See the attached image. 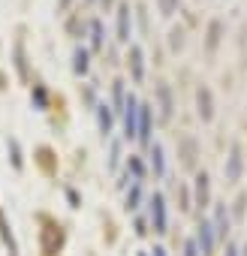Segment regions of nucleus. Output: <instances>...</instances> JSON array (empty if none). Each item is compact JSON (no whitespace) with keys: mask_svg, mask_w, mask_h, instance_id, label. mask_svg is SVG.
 <instances>
[{"mask_svg":"<svg viewBox=\"0 0 247 256\" xmlns=\"http://www.w3.org/2000/svg\"><path fill=\"white\" fill-rule=\"evenodd\" d=\"M124 136L127 139H136V133H139V100L130 94L127 96V106H124Z\"/></svg>","mask_w":247,"mask_h":256,"instance_id":"1","label":"nucleus"},{"mask_svg":"<svg viewBox=\"0 0 247 256\" xmlns=\"http://www.w3.org/2000/svg\"><path fill=\"white\" fill-rule=\"evenodd\" d=\"M148 205H151V226H154V232H166V199H163V193H154L148 199Z\"/></svg>","mask_w":247,"mask_h":256,"instance_id":"2","label":"nucleus"},{"mask_svg":"<svg viewBox=\"0 0 247 256\" xmlns=\"http://www.w3.org/2000/svg\"><path fill=\"white\" fill-rule=\"evenodd\" d=\"M151 126H154L151 106H148V102H139V133H136V139H139L142 145H151Z\"/></svg>","mask_w":247,"mask_h":256,"instance_id":"3","label":"nucleus"},{"mask_svg":"<svg viewBox=\"0 0 247 256\" xmlns=\"http://www.w3.org/2000/svg\"><path fill=\"white\" fill-rule=\"evenodd\" d=\"M130 36H133V12H130V4H120L118 6V40L130 42Z\"/></svg>","mask_w":247,"mask_h":256,"instance_id":"4","label":"nucleus"},{"mask_svg":"<svg viewBox=\"0 0 247 256\" xmlns=\"http://www.w3.org/2000/svg\"><path fill=\"white\" fill-rule=\"evenodd\" d=\"M96 126H100V136L108 139L112 136V126H114V108L108 102H100L96 106Z\"/></svg>","mask_w":247,"mask_h":256,"instance_id":"5","label":"nucleus"},{"mask_svg":"<svg viewBox=\"0 0 247 256\" xmlns=\"http://www.w3.org/2000/svg\"><path fill=\"white\" fill-rule=\"evenodd\" d=\"M127 64H130V70H133V78L142 82V78H145V52H142V46H130Z\"/></svg>","mask_w":247,"mask_h":256,"instance_id":"6","label":"nucleus"},{"mask_svg":"<svg viewBox=\"0 0 247 256\" xmlns=\"http://www.w3.org/2000/svg\"><path fill=\"white\" fill-rule=\"evenodd\" d=\"M148 157H151L154 175H166V151H163L160 142H151V145H148Z\"/></svg>","mask_w":247,"mask_h":256,"instance_id":"7","label":"nucleus"},{"mask_svg":"<svg viewBox=\"0 0 247 256\" xmlns=\"http://www.w3.org/2000/svg\"><path fill=\"white\" fill-rule=\"evenodd\" d=\"M214 226L208 223V220H202L199 223V235H196V244H199V250H202V256H208L211 250H214V232H211Z\"/></svg>","mask_w":247,"mask_h":256,"instance_id":"8","label":"nucleus"},{"mask_svg":"<svg viewBox=\"0 0 247 256\" xmlns=\"http://www.w3.org/2000/svg\"><path fill=\"white\" fill-rule=\"evenodd\" d=\"M241 166H244L241 148L232 145V154H229V163H226V181H238V178H241Z\"/></svg>","mask_w":247,"mask_h":256,"instance_id":"9","label":"nucleus"},{"mask_svg":"<svg viewBox=\"0 0 247 256\" xmlns=\"http://www.w3.org/2000/svg\"><path fill=\"white\" fill-rule=\"evenodd\" d=\"M142 199H145V190H142V181H136V184H130V190H127L124 208H127V211H136V208L142 205Z\"/></svg>","mask_w":247,"mask_h":256,"instance_id":"10","label":"nucleus"},{"mask_svg":"<svg viewBox=\"0 0 247 256\" xmlns=\"http://www.w3.org/2000/svg\"><path fill=\"white\" fill-rule=\"evenodd\" d=\"M88 34H90V48H94V52H100V48L106 46V30H102V22H96V18H94V22L88 24Z\"/></svg>","mask_w":247,"mask_h":256,"instance_id":"11","label":"nucleus"},{"mask_svg":"<svg viewBox=\"0 0 247 256\" xmlns=\"http://www.w3.org/2000/svg\"><path fill=\"white\" fill-rule=\"evenodd\" d=\"M90 70V54H88V48H76L72 52V72L76 76H84Z\"/></svg>","mask_w":247,"mask_h":256,"instance_id":"12","label":"nucleus"},{"mask_svg":"<svg viewBox=\"0 0 247 256\" xmlns=\"http://www.w3.org/2000/svg\"><path fill=\"white\" fill-rule=\"evenodd\" d=\"M196 102H199V118H202V120H211L214 108H211V90H208V88H199Z\"/></svg>","mask_w":247,"mask_h":256,"instance_id":"13","label":"nucleus"},{"mask_svg":"<svg viewBox=\"0 0 247 256\" xmlns=\"http://www.w3.org/2000/svg\"><path fill=\"white\" fill-rule=\"evenodd\" d=\"M157 100H160V118H163V120H169V118H172V94H169V88H166V84H160V88H157Z\"/></svg>","mask_w":247,"mask_h":256,"instance_id":"14","label":"nucleus"},{"mask_svg":"<svg viewBox=\"0 0 247 256\" xmlns=\"http://www.w3.org/2000/svg\"><path fill=\"white\" fill-rule=\"evenodd\" d=\"M112 94H114V112H124V106H127V84L124 82H114V88H112Z\"/></svg>","mask_w":247,"mask_h":256,"instance_id":"15","label":"nucleus"},{"mask_svg":"<svg viewBox=\"0 0 247 256\" xmlns=\"http://www.w3.org/2000/svg\"><path fill=\"white\" fill-rule=\"evenodd\" d=\"M196 202H199V205L208 202V175H205V172L196 175Z\"/></svg>","mask_w":247,"mask_h":256,"instance_id":"16","label":"nucleus"},{"mask_svg":"<svg viewBox=\"0 0 247 256\" xmlns=\"http://www.w3.org/2000/svg\"><path fill=\"white\" fill-rule=\"evenodd\" d=\"M157 6H160L163 16H172V12L178 10V0H157Z\"/></svg>","mask_w":247,"mask_h":256,"instance_id":"17","label":"nucleus"},{"mask_svg":"<svg viewBox=\"0 0 247 256\" xmlns=\"http://www.w3.org/2000/svg\"><path fill=\"white\" fill-rule=\"evenodd\" d=\"M214 223H217V229H214V232H217V235H223V232H226V223H229L223 208H217V217H214Z\"/></svg>","mask_w":247,"mask_h":256,"instance_id":"18","label":"nucleus"},{"mask_svg":"<svg viewBox=\"0 0 247 256\" xmlns=\"http://www.w3.org/2000/svg\"><path fill=\"white\" fill-rule=\"evenodd\" d=\"M118 160H120V142L112 145V157H108V169H118Z\"/></svg>","mask_w":247,"mask_h":256,"instance_id":"19","label":"nucleus"},{"mask_svg":"<svg viewBox=\"0 0 247 256\" xmlns=\"http://www.w3.org/2000/svg\"><path fill=\"white\" fill-rule=\"evenodd\" d=\"M184 256H199V244H196V238H190V241L184 244Z\"/></svg>","mask_w":247,"mask_h":256,"instance_id":"20","label":"nucleus"},{"mask_svg":"<svg viewBox=\"0 0 247 256\" xmlns=\"http://www.w3.org/2000/svg\"><path fill=\"white\" fill-rule=\"evenodd\" d=\"M10 148H12V163L22 166V157H18V145H16V139H10Z\"/></svg>","mask_w":247,"mask_h":256,"instance_id":"21","label":"nucleus"},{"mask_svg":"<svg viewBox=\"0 0 247 256\" xmlns=\"http://www.w3.org/2000/svg\"><path fill=\"white\" fill-rule=\"evenodd\" d=\"M154 256H166V250L163 247H154Z\"/></svg>","mask_w":247,"mask_h":256,"instance_id":"22","label":"nucleus"},{"mask_svg":"<svg viewBox=\"0 0 247 256\" xmlns=\"http://www.w3.org/2000/svg\"><path fill=\"white\" fill-rule=\"evenodd\" d=\"M100 4H102V6H106V10H108V6H112V0H100Z\"/></svg>","mask_w":247,"mask_h":256,"instance_id":"23","label":"nucleus"},{"mask_svg":"<svg viewBox=\"0 0 247 256\" xmlns=\"http://www.w3.org/2000/svg\"><path fill=\"white\" fill-rule=\"evenodd\" d=\"M226 256H235V247H229V250H226Z\"/></svg>","mask_w":247,"mask_h":256,"instance_id":"24","label":"nucleus"},{"mask_svg":"<svg viewBox=\"0 0 247 256\" xmlns=\"http://www.w3.org/2000/svg\"><path fill=\"white\" fill-rule=\"evenodd\" d=\"M139 256H148V253H145V250H139Z\"/></svg>","mask_w":247,"mask_h":256,"instance_id":"25","label":"nucleus"}]
</instances>
